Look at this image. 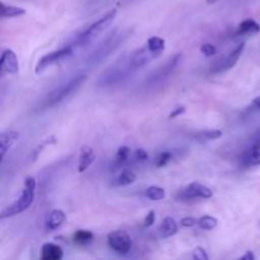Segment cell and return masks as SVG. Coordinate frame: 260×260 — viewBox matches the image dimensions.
<instances>
[{
  "label": "cell",
  "instance_id": "obj_4",
  "mask_svg": "<svg viewBox=\"0 0 260 260\" xmlns=\"http://www.w3.org/2000/svg\"><path fill=\"white\" fill-rule=\"evenodd\" d=\"M129 33H131V30H126V32H121V33H116V32L111 33V35H109L108 37H107L101 45H99V47L96 48L90 56H89L86 63H88L90 68L91 66H95L98 65V63H101L107 56H109L114 50L118 48V46L121 45L127 37H128Z\"/></svg>",
  "mask_w": 260,
  "mask_h": 260
},
{
  "label": "cell",
  "instance_id": "obj_25",
  "mask_svg": "<svg viewBox=\"0 0 260 260\" xmlns=\"http://www.w3.org/2000/svg\"><path fill=\"white\" fill-rule=\"evenodd\" d=\"M173 160V152L172 151H162L155 157V167L162 168Z\"/></svg>",
  "mask_w": 260,
  "mask_h": 260
},
{
  "label": "cell",
  "instance_id": "obj_1",
  "mask_svg": "<svg viewBox=\"0 0 260 260\" xmlns=\"http://www.w3.org/2000/svg\"><path fill=\"white\" fill-rule=\"evenodd\" d=\"M86 79H88V75H86V74L79 73L76 74V75H74L71 79H69L68 81L61 84L60 86L53 89L52 91H50V93L43 98L42 103H41L42 109L56 106V104H58L60 102H62L63 99L68 98L69 95L75 93V91L85 83Z\"/></svg>",
  "mask_w": 260,
  "mask_h": 260
},
{
  "label": "cell",
  "instance_id": "obj_11",
  "mask_svg": "<svg viewBox=\"0 0 260 260\" xmlns=\"http://www.w3.org/2000/svg\"><path fill=\"white\" fill-rule=\"evenodd\" d=\"M244 167H256L260 165V145H250L240 157Z\"/></svg>",
  "mask_w": 260,
  "mask_h": 260
},
{
  "label": "cell",
  "instance_id": "obj_9",
  "mask_svg": "<svg viewBox=\"0 0 260 260\" xmlns=\"http://www.w3.org/2000/svg\"><path fill=\"white\" fill-rule=\"evenodd\" d=\"M180 57H182V53H177V55L172 56V57L167 61V63H165L164 66H161L159 70L155 71L154 75L150 76L149 81H147V83L150 84V86L159 85V84H161L162 81L167 80V79L172 75V73L174 71V69L177 68Z\"/></svg>",
  "mask_w": 260,
  "mask_h": 260
},
{
  "label": "cell",
  "instance_id": "obj_33",
  "mask_svg": "<svg viewBox=\"0 0 260 260\" xmlns=\"http://www.w3.org/2000/svg\"><path fill=\"white\" fill-rule=\"evenodd\" d=\"M249 141H250V145H260V128L256 129L254 134H251V136L249 137Z\"/></svg>",
  "mask_w": 260,
  "mask_h": 260
},
{
  "label": "cell",
  "instance_id": "obj_12",
  "mask_svg": "<svg viewBox=\"0 0 260 260\" xmlns=\"http://www.w3.org/2000/svg\"><path fill=\"white\" fill-rule=\"evenodd\" d=\"M66 221V215L61 210H53L46 216L45 218V229L47 231H53L60 228Z\"/></svg>",
  "mask_w": 260,
  "mask_h": 260
},
{
  "label": "cell",
  "instance_id": "obj_7",
  "mask_svg": "<svg viewBox=\"0 0 260 260\" xmlns=\"http://www.w3.org/2000/svg\"><path fill=\"white\" fill-rule=\"evenodd\" d=\"M212 194L213 193L210 188L194 182L185 185V187L182 188V189H179V192L175 194V198H177L178 201H192V200H196V198L208 200V198L212 197Z\"/></svg>",
  "mask_w": 260,
  "mask_h": 260
},
{
  "label": "cell",
  "instance_id": "obj_5",
  "mask_svg": "<svg viewBox=\"0 0 260 260\" xmlns=\"http://www.w3.org/2000/svg\"><path fill=\"white\" fill-rule=\"evenodd\" d=\"M78 51V48L73 45V43H69V45L63 46L62 48H58V50L53 51V52L47 53V55L42 56V57L38 60L37 65H36V74H40L42 71H45L46 69L51 68V66L56 65V63H60L62 61L69 60L70 57H73L74 53Z\"/></svg>",
  "mask_w": 260,
  "mask_h": 260
},
{
  "label": "cell",
  "instance_id": "obj_24",
  "mask_svg": "<svg viewBox=\"0 0 260 260\" xmlns=\"http://www.w3.org/2000/svg\"><path fill=\"white\" fill-rule=\"evenodd\" d=\"M217 225H218L217 218L213 217V216L205 215L201 218H198V226H200V229H202V230H207V231L213 230Z\"/></svg>",
  "mask_w": 260,
  "mask_h": 260
},
{
  "label": "cell",
  "instance_id": "obj_13",
  "mask_svg": "<svg viewBox=\"0 0 260 260\" xmlns=\"http://www.w3.org/2000/svg\"><path fill=\"white\" fill-rule=\"evenodd\" d=\"M20 139L19 132L13 131V129H9L7 132H3L2 136H0V149H2V157L5 156L8 150L12 146H14Z\"/></svg>",
  "mask_w": 260,
  "mask_h": 260
},
{
  "label": "cell",
  "instance_id": "obj_16",
  "mask_svg": "<svg viewBox=\"0 0 260 260\" xmlns=\"http://www.w3.org/2000/svg\"><path fill=\"white\" fill-rule=\"evenodd\" d=\"M260 32V24L255 22L254 19H245L239 24L238 29H236V36H245V35H253V33Z\"/></svg>",
  "mask_w": 260,
  "mask_h": 260
},
{
  "label": "cell",
  "instance_id": "obj_36",
  "mask_svg": "<svg viewBox=\"0 0 260 260\" xmlns=\"http://www.w3.org/2000/svg\"><path fill=\"white\" fill-rule=\"evenodd\" d=\"M206 2H207V3H208V4H213V3L218 2V0H206Z\"/></svg>",
  "mask_w": 260,
  "mask_h": 260
},
{
  "label": "cell",
  "instance_id": "obj_6",
  "mask_svg": "<svg viewBox=\"0 0 260 260\" xmlns=\"http://www.w3.org/2000/svg\"><path fill=\"white\" fill-rule=\"evenodd\" d=\"M107 243H108L109 248L114 253L119 254V255H126V254H128L131 251L132 248L131 236L126 231L122 230L109 233L108 236H107Z\"/></svg>",
  "mask_w": 260,
  "mask_h": 260
},
{
  "label": "cell",
  "instance_id": "obj_15",
  "mask_svg": "<svg viewBox=\"0 0 260 260\" xmlns=\"http://www.w3.org/2000/svg\"><path fill=\"white\" fill-rule=\"evenodd\" d=\"M62 249H61V246L56 245V244H43L42 249H41V259L42 260H60L62 259Z\"/></svg>",
  "mask_w": 260,
  "mask_h": 260
},
{
  "label": "cell",
  "instance_id": "obj_35",
  "mask_svg": "<svg viewBox=\"0 0 260 260\" xmlns=\"http://www.w3.org/2000/svg\"><path fill=\"white\" fill-rule=\"evenodd\" d=\"M253 106H255L256 108L260 109V95L256 96V98L254 99V101H253Z\"/></svg>",
  "mask_w": 260,
  "mask_h": 260
},
{
  "label": "cell",
  "instance_id": "obj_21",
  "mask_svg": "<svg viewBox=\"0 0 260 260\" xmlns=\"http://www.w3.org/2000/svg\"><path fill=\"white\" fill-rule=\"evenodd\" d=\"M221 136H222L221 129H203L194 135V139L197 141H212V140L220 139Z\"/></svg>",
  "mask_w": 260,
  "mask_h": 260
},
{
  "label": "cell",
  "instance_id": "obj_27",
  "mask_svg": "<svg viewBox=\"0 0 260 260\" xmlns=\"http://www.w3.org/2000/svg\"><path fill=\"white\" fill-rule=\"evenodd\" d=\"M149 159V154L144 149H137L132 154V162H142Z\"/></svg>",
  "mask_w": 260,
  "mask_h": 260
},
{
  "label": "cell",
  "instance_id": "obj_34",
  "mask_svg": "<svg viewBox=\"0 0 260 260\" xmlns=\"http://www.w3.org/2000/svg\"><path fill=\"white\" fill-rule=\"evenodd\" d=\"M240 259L241 260H254V259H255V255H254V254L251 253L250 250H249V251H246L244 255H241Z\"/></svg>",
  "mask_w": 260,
  "mask_h": 260
},
{
  "label": "cell",
  "instance_id": "obj_20",
  "mask_svg": "<svg viewBox=\"0 0 260 260\" xmlns=\"http://www.w3.org/2000/svg\"><path fill=\"white\" fill-rule=\"evenodd\" d=\"M73 240L78 245H88V244L93 243L94 234L89 230H78L73 235Z\"/></svg>",
  "mask_w": 260,
  "mask_h": 260
},
{
  "label": "cell",
  "instance_id": "obj_22",
  "mask_svg": "<svg viewBox=\"0 0 260 260\" xmlns=\"http://www.w3.org/2000/svg\"><path fill=\"white\" fill-rule=\"evenodd\" d=\"M146 45H147V47L152 51V52L157 53L159 56L161 55L162 51L165 50V41L162 40L161 37H156V36H154V37H150L149 40L146 41Z\"/></svg>",
  "mask_w": 260,
  "mask_h": 260
},
{
  "label": "cell",
  "instance_id": "obj_30",
  "mask_svg": "<svg viewBox=\"0 0 260 260\" xmlns=\"http://www.w3.org/2000/svg\"><path fill=\"white\" fill-rule=\"evenodd\" d=\"M193 259H197V260H207L208 259V254L206 253V250L203 248H196V250L193 251L192 254Z\"/></svg>",
  "mask_w": 260,
  "mask_h": 260
},
{
  "label": "cell",
  "instance_id": "obj_32",
  "mask_svg": "<svg viewBox=\"0 0 260 260\" xmlns=\"http://www.w3.org/2000/svg\"><path fill=\"white\" fill-rule=\"evenodd\" d=\"M185 112V107L184 106H178L175 107L174 109H173L172 112H170L169 114V119H174L177 118L178 116H180V114H183Z\"/></svg>",
  "mask_w": 260,
  "mask_h": 260
},
{
  "label": "cell",
  "instance_id": "obj_10",
  "mask_svg": "<svg viewBox=\"0 0 260 260\" xmlns=\"http://www.w3.org/2000/svg\"><path fill=\"white\" fill-rule=\"evenodd\" d=\"M19 71V62L14 51L5 48L2 52L0 58V76L4 78L5 75H15Z\"/></svg>",
  "mask_w": 260,
  "mask_h": 260
},
{
  "label": "cell",
  "instance_id": "obj_31",
  "mask_svg": "<svg viewBox=\"0 0 260 260\" xmlns=\"http://www.w3.org/2000/svg\"><path fill=\"white\" fill-rule=\"evenodd\" d=\"M180 225L183 228H193V226L198 225V220L194 217H184L180 220Z\"/></svg>",
  "mask_w": 260,
  "mask_h": 260
},
{
  "label": "cell",
  "instance_id": "obj_14",
  "mask_svg": "<svg viewBox=\"0 0 260 260\" xmlns=\"http://www.w3.org/2000/svg\"><path fill=\"white\" fill-rule=\"evenodd\" d=\"M95 160V152L91 147L83 146L80 150V156H79L78 162V172L84 173Z\"/></svg>",
  "mask_w": 260,
  "mask_h": 260
},
{
  "label": "cell",
  "instance_id": "obj_19",
  "mask_svg": "<svg viewBox=\"0 0 260 260\" xmlns=\"http://www.w3.org/2000/svg\"><path fill=\"white\" fill-rule=\"evenodd\" d=\"M136 182V174H135L132 170L124 169L122 170L121 174L113 180L112 185L113 187H126V185L132 184V183Z\"/></svg>",
  "mask_w": 260,
  "mask_h": 260
},
{
  "label": "cell",
  "instance_id": "obj_2",
  "mask_svg": "<svg viewBox=\"0 0 260 260\" xmlns=\"http://www.w3.org/2000/svg\"><path fill=\"white\" fill-rule=\"evenodd\" d=\"M116 15H117V9H112L109 10V12H107L103 17H101L98 20H95V22L91 23L90 25L84 28V29L81 30V32L79 33L73 41H71V43H73L78 50L79 48L88 46L89 43H90L91 41L95 40V38L98 37V36L101 35L107 27L111 25V23L113 22Z\"/></svg>",
  "mask_w": 260,
  "mask_h": 260
},
{
  "label": "cell",
  "instance_id": "obj_8",
  "mask_svg": "<svg viewBox=\"0 0 260 260\" xmlns=\"http://www.w3.org/2000/svg\"><path fill=\"white\" fill-rule=\"evenodd\" d=\"M244 48H245V42L239 43V45L236 46V47L234 48V50L231 51L229 55H226L225 57L220 58V60L216 62V65L212 66V69H211V73H213V74L222 73V71L230 70L231 68H234V66L238 63L239 58L241 57V55H243Z\"/></svg>",
  "mask_w": 260,
  "mask_h": 260
},
{
  "label": "cell",
  "instance_id": "obj_18",
  "mask_svg": "<svg viewBox=\"0 0 260 260\" xmlns=\"http://www.w3.org/2000/svg\"><path fill=\"white\" fill-rule=\"evenodd\" d=\"M0 8H2V18L3 19H8V18H17L22 17L25 14V9L17 7V5L5 4L4 2L0 3Z\"/></svg>",
  "mask_w": 260,
  "mask_h": 260
},
{
  "label": "cell",
  "instance_id": "obj_28",
  "mask_svg": "<svg viewBox=\"0 0 260 260\" xmlns=\"http://www.w3.org/2000/svg\"><path fill=\"white\" fill-rule=\"evenodd\" d=\"M201 52L207 57H211V56L216 55V47L211 43H205V45L201 46Z\"/></svg>",
  "mask_w": 260,
  "mask_h": 260
},
{
  "label": "cell",
  "instance_id": "obj_26",
  "mask_svg": "<svg viewBox=\"0 0 260 260\" xmlns=\"http://www.w3.org/2000/svg\"><path fill=\"white\" fill-rule=\"evenodd\" d=\"M53 144H56L55 136H50V137H47L46 140H43L42 144L38 145V146L35 149V151H33V155H32L33 161H36V160H37V157L40 156V154L43 151V150H45L46 146H48V145H53Z\"/></svg>",
  "mask_w": 260,
  "mask_h": 260
},
{
  "label": "cell",
  "instance_id": "obj_23",
  "mask_svg": "<svg viewBox=\"0 0 260 260\" xmlns=\"http://www.w3.org/2000/svg\"><path fill=\"white\" fill-rule=\"evenodd\" d=\"M145 196L151 201H161L165 198V189L157 185H151L145 190Z\"/></svg>",
  "mask_w": 260,
  "mask_h": 260
},
{
  "label": "cell",
  "instance_id": "obj_29",
  "mask_svg": "<svg viewBox=\"0 0 260 260\" xmlns=\"http://www.w3.org/2000/svg\"><path fill=\"white\" fill-rule=\"evenodd\" d=\"M155 218H156V213H155V211H150V212L146 215V217H145L142 226H144L145 229L151 228L155 222Z\"/></svg>",
  "mask_w": 260,
  "mask_h": 260
},
{
  "label": "cell",
  "instance_id": "obj_17",
  "mask_svg": "<svg viewBox=\"0 0 260 260\" xmlns=\"http://www.w3.org/2000/svg\"><path fill=\"white\" fill-rule=\"evenodd\" d=\"M159 231L162 238H172L178 233V223L173 217H165L160 225Z\"/></svg>",
  "mask_w": 260,
  "mask_h": 260
},
{
  "label": "cell",
  "instance_id": "obj_3",
  "mask_svg": "<svg viewBox=\"0 0 260 260\" xmlns=\"http://www.w3.org/2000/svg\"><path fill=\"white\" fill-rule=\"evenodd\" d=\"M36 196V179L33 177H27L24 179V189L22 190L19 197L17 198L14 203H12L10 206L5 207L2 211V215L0 217L4 220L7 217H12V216L18 215V213L24 212L25 210L32 206L33 201H35Z\"/></svg>",
  "mask_w": 260,
  "mask_h": 260
}]
</instances>
